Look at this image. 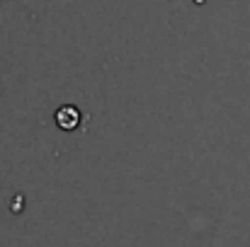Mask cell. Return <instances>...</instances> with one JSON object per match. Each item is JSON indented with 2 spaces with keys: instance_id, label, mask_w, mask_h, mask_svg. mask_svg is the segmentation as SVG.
Returning a JSON list of instances; mask_svg holds the SVG:
<instances>
[{
  "instance_id": "6da1fadb",
  "label": "cell",
  "mask_w": 250,
  "mask_h": 247,
  "mask_svg": "<svg viewBox=\"0 0 250 247\" xmlns=\"http://www.w3.org/2000/svg\"><path fill=\"white\" fill-rule=\"evenodd\" d=\"M56 126L63 131H76L81 126V109L73 104H63L56 109Z\"/></svg>"
}]
</instances>
